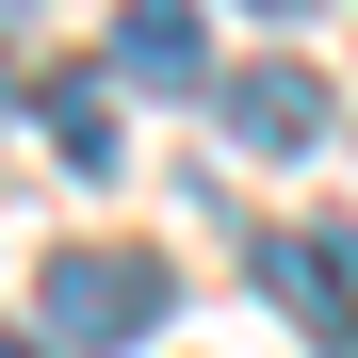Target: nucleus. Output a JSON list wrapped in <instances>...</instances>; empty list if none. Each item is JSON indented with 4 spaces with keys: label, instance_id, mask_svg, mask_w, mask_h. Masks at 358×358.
<instances>
[{
    "label": "nucleus",
    "instance_id": "nucleus-1",
    "mask_svg": "<svg viewBox=\"0 0 358 358\" xmlns=\"http://www.w3.org/2000/svg\"><path fill=\"white\" fill-rule=\"evenodd\" d=\"M163 261L147 245H49V277H33V310H49V358H114V342H147L163 326Z\"/></svg>",
    "mask_w": 358,
    "mask_h": 358
},
{
    "label": "nucleus",
    "instance_id": "nucleus-5",
    "mask_svg": "<svg viewBox=\"0 0 358 358\" xmlns=\"http://www.w3.org/2000/svg\"><path fill=\"white\" fill-rule=\"evenodd\" d=\"M49 147H66L82 179H114V98L98 82H49Z\"/></svg>",
    "mask_w": 358,
    "mask_h": 358
},
{
    "label": "nucleus",
    "instance_id": "nucleus-6",
    "mask_svg": "<svg viewBox=\"0 0 358 358\" xmlns=\"http://www.w3.org/2000/svg\"><path fill=\"white\" fill-rule=\"evenodd\" d=\"M245 17H326V0H245Z\"/></svg>",
    "mask_w": 358,
    "mask_h": 358
},
{
    "label": "nucleus",
    "instance_id": "nucleus-4",
    "mask_svg": "<svg viewBox=\"0 0 358 358\" xmlns=\"http://www.w3.org/2000/svg\"><path fill=\"white\" fill-rule=\"evenodd\" d=\"M114 82L196 98V82H212V17H196V0H131V17H114Z\"/></svg>",
    "mask_w": 358,
    "mask_h": 358
},
{
    "label": "nucleus",
    "instance_id": "nucleus-2",
    "mask_svg": "<svg viewBox=\"0 0 358 358\" xmlns=\"http://www.w3.org/2000/svg\"><path fill=\"white\" fill-rule=\"evenodd\" d=\"M261 293H277L326 358H358V228H261Z\"/></svg>",
    "mask_w": 358,
    "mask_h": 358
},
{
    "label": "nucleus",
    "instance_id": "nucleus-7",
    "mask_svg": "<svg viewBox=\"0 0 358 358\" xmlns=\"http://www.w3.org/2000/svg\"><path fill=\"white\" fill-rule=\"evenodd\" d=\"M0 358H49V342H0Z\"/></svg>",
    "mask_w": 358,
    "mask_h": 358
},
{
    "label": "nucleus",
    "instance_id": "nucleus-3",
    "mask_svg": "<svg viewBox=\"0 0 358 358\" xmlns=\"http://www.w3.org/2000/svg\"><path fill=\"white\" fill-rule=\"evenodd\" d=\"M212 114H228V147H261V163H310L326 147V82L310 66H228Z\"/></svg>",
    "mask_w": 358,
    "mask_h": 358
}]
</instances>
